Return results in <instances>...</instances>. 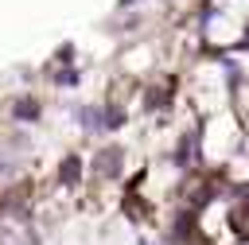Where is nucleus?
Instances as JSON below:
<instances>
[{"instance_id": "nucleus-1", "label": "nucleus", "mask_w": 249, "mask_h": 245, "mask_svg": "<svg viewBox=\"0 0 249 245\" xmlns=\"http://www.w3.org/2000/svg\"><path fill=\"white\" fill-rule=\"evenodd\" d=\"M121 159H124V152H121V148H105V152L93 159V175H105V179H113V175L121 171Z\"/></svg>"}, {"instance_id": "nucleus-2", "label": "nucleus", "mask_w": 249, "mask_h": 245, "mask_svg": "<svg viewBox=\"0 0 249 245\" xmlns=\"http://www.w3.org/2000/svg\"><path fill=\"white\" fill-rule=\"evenodd\" d=\"M58 179H62V187H78V183H82V159H78L74 152L58 163Z\"/></svg>"}, {"instance_id": "nucleus-3", "label": "nucleus", "mask_w": 249, "mask_h": 245, "mask_svg": "<svg viewBox=\"0 0 249 245\" xmlns=\"http://www.w3.org/2000/svg\"><path fill=\"white\" fill-rule=\"evenodd\" d=\"M35 117H39V101H31V97H19V101H16V121H27V124H31Z\"/></svg>"}, {"instance_id": "nucleus-4", "label": "nucleus", "mask_w": 249, "mask_h": 245, "mask_svg": "<svg viewBox=\"0 0 249 245\" xmlns=\"http://www.w3.org/2000/svg\"><path fill=\"white\" fill-rule=\"evenodd\" d=\"M191 156H195V136H183V144L175 152V163H191Z\"/></svg>"}, {"instance_id": "nucleus-5", "label": "nucleus", "mask_w": 249, "mask_h": 245, "mask_svg": "<svg viewBox=\"0 0 249 245\" xmlns=\"http://www.w3.org/2000/svg\"><path fill=\"white\" fill-rule=\"evenodd\" d=\"M124 124V113L121 109H105V128H121Z\"/></svg>"}, {"instance_id": "nucleus-6", "label": "nucleus", "mask_w": 249, "mask_h": 245, "mask_svg": "<svg viewBox=\"0 0 249 245\" xmlns=\"http://www.w3.org/2000/svg\"><path fill=\"white\" fill-rule=\"evenodd\" d=\"M121 4H136V0H121Z\"/></svg>"}]
</instances>
